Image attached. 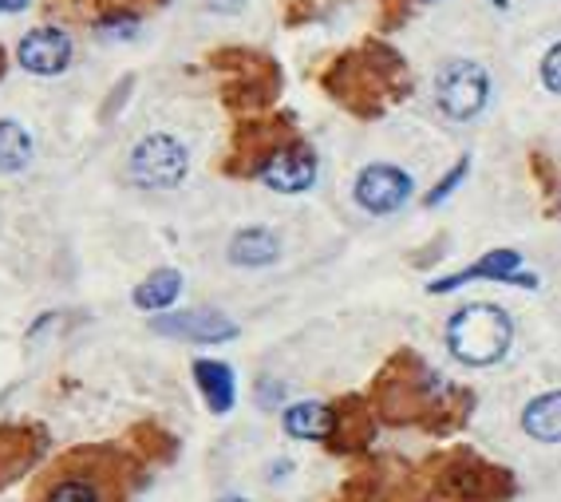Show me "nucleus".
Returning a JSON list of instances; mask_svg holds the SVG:
<instances>
[{
	"label": "nucleus",
	"instance_id": "nucleus-1",
	"mask_svg": "<svg viewBox=\"0 0 561 502\" xmlns=\"http://www.w3.org/2000/svg\"><path fill=\"white\" fill-rule=\"evenodd\" d=\"M514 341V324L506 309L499 305H467L447 324V349L455 361L471 364V368H491L499 364Z\"/></svg>",
	"mask_w": 561,
	"mask_h": 502
},
{
	"label": "nucleus",
	"instance_id": "nucleus-2",
	"mask_svg": "<svg viewBox=\"0 0 561 502\" xmlns=\"http://www.w3.org/2000/svg\"><path fill=\"white\" fill-rule=\"evenodd\" d=\"M491 100V76L474 60H447L435 76V103L447 119H474Z\"/></svg>",
	"mask_w": 561,
	"mask_h": 502
},
{
	"label": "nucleus",
	"instance_id": "nucleus-3",
	"mask_svg": "<svg viewBox=\"0 0 561 502\" xmlns=\"http://www.w3.org/2000/svg\"><path fill=\"white\" fill-rule=\"evenodd\" d=\"M191 171V155L174 135H147L130 151V179L147 191H171Z\"/></svg>",
	"mask_w": 561,
	"mask_h": 502
},
{
	"label": "nucleus",
	"instance_id": "nucleus-4",
	"mask_svg": "<svg viewBox=\"0 0 561 502\" xmlns=\"http://www.w3.org/2000/svg\"><path fill=\"white\" fill-rule=\"evenodd\" d=\"M411 198V174L391 162H371L356 179V202L368 214H396Z\"/></svg>",
	"mask_w": 561,
	"mask_h": 502
},
{
	"label": "nucleus",
	"instance_id": "nucleus-5",
	"mask_svg": "<svg viewBox=\"0 0 561 502\" xmlns=\"http://www.w3.org/2000/svg\"><path fill=\"white\" fill-rule=\"evenodd\" d=\"M151 329L162 332V336H179V341H198V344H221L238 336V324L218 309L167 312V317H154Z\"/></svg>",
	"mask_w": 561,
	"mask_h": 502
},
{
	"label": "nucleus",
	"instance_id": "nucleus-6",
	"mask_svg": "<svg viewBox=\"0 0 561 502\" xmlns=\"http://www.w3.org/2000/svg\"><path fill=\"white\" fill-rule=\"evenodd\" d=\"M261 182L277 194H301L317 182V155L309 147H280L261 162Z\"/></svg>",
	"mask_w": 561,
	"mask_h": 502
},
{
	"label": "nucleus",
	"instance_id": "nucleus-7",
	"mask_svg": "<svg viewBox=\"0 0 561 502\" xmlns=\"http://www.w3.org/2000/svg\"><path fill=\"white\" fill-rule=\"evenodd\" d=\"M16 60L32 76H60L71 64V36L64 28H32L16 44Z\"/></svg>",
	"mask_w": 561,
	"mask_h": 502
},
{
	"label": "nucleus",
	"instance_id": "nucleus-8",
	"mask_svg": "<svg viewBox=\"0 0 561 502\" xmlns=\"http://www.w3.org/2000/svg\"><path fill=\"white\" fill-rule=\"evenodd\" d=\"M522 270V258L514 250H494L486 253L482 262L467 265L462 273H451V277H443V282H432L427 289L432 293H451L467 282H511V285H538L534 273H518Z\"/></svg>",
	"mask_w": 561,
	"mask_h": 502
},
{
	"label": "nucleus",
	"instance_id": "nucleus-9",
	"mask_svg": "<svg viewBox=\"0 0 561 502\" xmlns=\"http://www.w3.org/2000/svg\"><path fill=\"white\" fill-rule=\"evenodd\" d=\"M280 258V241L265 226H250V230H238L230 241V262L241 270H261V265H273Z\"/></svg>",
	"mask_w": 561,
	"mask_h": 502
},
{
	"label": "nucleus",
	"instance_id": "nucleus-10",
	"mask_svg": "<svg viewBox=\"0 0 561 502\" xmlns=\"http://www.w3.org/2000/svg\"><path fill=\"white\" fill-rule=\"evenodd\" d=\"M194 384L202 388L210 412H230L233 400H238V384H233V368L221 361H198L194 364Z\"/></svg>",
	"mask_w": 561,
	"mask_h": 502
},
{
	"label": "nucleus",
	"instance_id": "nucleus-11",
	"mask_svg": "<svg viewBox=\"0 0 561 502\" xmlns=\"http://www.w3.org/2000/svg\"><path fill=\"white\" fill-rule=\"evenodd\" d=\"M285 432L293 435V440H324V435H332V427H336V412H332L329 403H317V400H305V403H293V408H285Z\"/></svg>",
	"mask_w": 561,
	"mask_h": 502
},
{
	"label": "nucleus",
	"instance_id": "nucleus-12",
	"mask_svg": "<svg viewBox=\"0 0 561 502\" xmlns=\"http://www.w3.org/2000/svg\"><path fill=\"white\" fill-rule=\"evenodd\" d=\"M522 427H526V435H534L541 443H561V392H546L526 403Z\"/></svg>",
	"mask_w": 561,
	"mask_h": 502
},
{
	"label": "nucleus",
	"instance_id": "nucleus-13",
	"mask_svg": "<svg viewBox=\"0 0 561 502\" xmlns=\"http://www.w3.org/2000/svg\"><path fill=\"white\" fill-rule=\"evenodd\" d=\"M179 293H182V273L179 270H154L139 289L130 293V301L147 312H162L179 301Z\"/></svg>",
	"mask_w": 561,
	"mask_h": 502
},
{
	"label": "nucleus",
	"instance_id": "nucleus-14",
	"mask_svg": "<svg viewBox=\"0 0 561 502\" xmlns=\"http://www.w3.org/2000/svg\"><path fill=\"white\" fill-rule=\"evenodd\" d=\"M32 135L16 119H0V174H16L32 162Z\"/></svg>",
	"mask_w": 561,
	"mask_h": 502
},
{
	"label": "nucleus",
	"instance_id": "nucleus-15",
	"mask_svg": "<svg viewBox=\"0 0 561 502\" xmlns=\"http://www.w3.org/2000/svg\"><path fill=\"white\" fill-rule=\"evenodd\" d=\"M0 452H4V463H0V487H4L32 463L36 440L28 432H0Z\"/></svg>",
	"mask_w": 561,
	"mask_h": 502
},
{
	"label": "nucleus",
	"instance_id": "nucleus-16",
	"mask_svg": "<svg viewBox=\"0 0 561 502\" xmlns=\"http://www.w3.org/2000/svg\"><path fill=\"white\" fill-rule=\"evenodd\" d=\"M48 502H100V491L83 479H68V482H56V487H51Z\"/></svg>",
	"mask_w": 561,
	"mask_h": 502
},
{
	"label": "nucleus",
	"instance_id": "nucleus-17",
	"mask_svg": "<svg viewBox=\"0 0 561 502\" xmlns=\"http://www.w3.org/2000/svg\"><path fill=\"white\" fill-rule=\"evenodd\" d=\"M467 171H471V159H459V162H455L451 171H447V179H443L439 186H435V191L427 194V206H439L443 198H451L455 186H459V182L467 179Z\"/></svg>",
	"mask_w": 561,
	"mask_h": 502
},
{
	"label": "nucleus",
	"instance_id": "nucleus-18",
	"mask_svg": "<svg viewBox=\"0 0 561 502\" xmlns=\"http://www.w3.org/2000/svg\"><path fill=\"white\" fill-rule=\"evenodd\" d=\"M135 28H139V21L123 12V16H103L95 32H100L103 41H127V36H135Z\"/></svg>",
	"mask_w": 561,
	"mask_h": 502
},
{
	"label": "nucleus",
	"instance_id": "nucleus-19",
	"mask_svg": "<svg viewBox=\"0 0 561 502\" xmlns=\"http://www.w3.org/2000/svg\"><path fill=\"white\" fill-rule=\"evenodd\" d=\"M541 83L561 95V44H553V48L546 52V60H541Z\"/></svg>",
	"mask_w": 561,
	"mask_h": 502
},
{
	"label": "nucleus",
	"instance_id": "nucleus-20",
	"mask_svg": "<svg viewBox=\"0 0 561 502\" xmlns=\"http://www.w3.org/2000/svg\"><path fill=\"white\" fill-rule=\"evenodd\" d=\"M206 4H210L214 12H238L245 0H206Z\"/></svg>",
	"mask_w": 561,
	"mask_h": 502
},
{
	"label": "nucleus",
	"instance_id": "nucleus-21",
	"mask_svg": "<svg viewBox=\"0 0 561 502\" xmlns=\"http://www.w3.org/2000/svg\"><path fill=\"white\" fill-rule=\"evenodd\" d=\"M32 0H0V12H24Z\"/></svg>",
	"mask_w": 561,
	"mask_h": 502
},
{
	"label": "nucleus",
	"instance_id": "nucleus-22",
	"mask_svg": "<svg viewBox=\"0 0 561 502\" xmlns=\"http://www.w3.org/2000/svg\"><path fill=\"white\" fill-rule=\"evenodd\" d=\"M4 64H9V60H4V52H0V76H4Z\"/></svg>",
	"mask_w": 561,
	"mask_h": 502
},
{
	"label": "nucleus",
	"instance_id": "nucleus-23",
	"mask_svg": "<svg viewBox=\"0 0 561 502\" xmlns=\"http://www.w3.org/2000/svg\"><path fill=\"white\" fill-rule=\"evenodd\" d=\"M221 502H245V499H221Z\"/></svg>",
	"mask_w": 561,
	"mask_h": 502
},
{
	"label": "nucleus",
	"instance_id": "nucleus-24",
	"mask_svg": "<svg viewBox=\"0 0 561 502\" xmlns=\"http://www.w3.org/2000/svg\"><path fill=\"white\" fill-rule=\"evenodd\" d=\"M558 214H561V198H558Z\"/></svg>",
	"mask_w": 561,
	"mask_h": 502
}]
</instances>
